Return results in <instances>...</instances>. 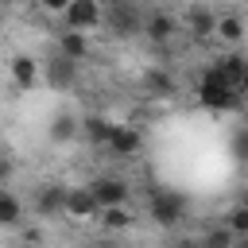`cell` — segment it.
I'll list each match as a JSON object with an SVG mask.
<instances>
[{
	"label": "cell",
	"instance_id": "cell-23",
	"mask_svg": "<svg viewBox=\"0 0 248 248\" xmlns=\"http://www.w3.org/2000/svg\"><path fill=\"white\" fill-rule=\"evenodd\" d=\"M236 155H244V159H248V124L236 132Z\"/></svg>",
	"mask_w": 248,
	"mask_h": 248
},
{
	"label": "cell",
	"instance_id": "cell-1",
	"mask_svg": "<svg viewBox=\"0 0 248 248\" xmlns=\"http://www.w3.org/2000/svg\"><path fill=\"white\" fill-rule=\"evenodd\" d=\"M194 93H198V105H202V108H209V112H236V108L244 105V97H240V93H236V89H232V85H229L213 66H205V70H202V78H198V89H194Z\"/></svg>",
	"mask_w": 248,
	"mask_h": 248
},
{
	"label": "cell",
	"instance_id": "cell-12",
	"mask_svg": "<svg viewBox=\"0 0 248 248\" xmlns=\"http://www.w3.org/2000/svg\"><path fill=\"white\" fill-rule=\"evenodd\" d=\"M8 70H12L16 89H35V85L43 81V62H39V58H31V54H12Z\"/></svg>",
	"mask_w": 248,
	"mask_h": 248
},
{
	"label": "cell",
	"instance_id": "cell-3",
	"mask_svg": "<svg viewBox=\"0 0 248 248\" xmlns=\"http://www.w3.org/2000/svg\"><path fill=\"white\" fill-rule=\"evenodd\" d=\"M101 23H105V4L97 0H70L62 8V31L85 35V31H97Z\"/></svg>",
	"mask_w": 248,
	"mask_h": 248
},
{
	"label": "cell",
	"instance_id": "cell-5",
	"mask_svg": "<svg viewBox=\"0 0 248 248\" xmlns=\"http://www.w3.org/2000/svg\"><path fill=\"white\" fill-rule=\"evenodd\" d=\"M31 209H35V217H62L66 213V186L62 182H43V186H35V198H31Z\"/></svg>",
	"mask_w": 248,
	"mask_h": 248
},
{
	"label": "cell",
	"instance_id": "cell-26",
	"mask_svg": "<svg viewBox=\"0 0 248 248\" xmlns=\"http://www.w3.org/2000/svg\"><path fill=\"white\" fill-rule=\"evenodd\" d=\"M236 205H244V209H248V190H244V194H240V202H236Z\"/></svg>",
	"mask_w": 248,
	"mask_h": 248
},
{
	"label": "cell",
	"instance_id": "cell-14",
	"mask_svg": "<svg viewBox=\"0 0 248 248\" xmlns=\"http://www.w3.org/2000/svg\"><path fill=\"white\" fill-rule=\"evenodd\" d=\"M46 136H50L54 143H70L74 136H81V120H78L74 112H54V116H50V128H46Z\"/></svg>",
	"mask_w": 248,
	"mask_h": 248
},
{
	"label": "cell",
	"instance_id": "cell-10",
	"mask_svg": "<svg viewBox=\"0 0 248 248\" xmlns=\"http://www.w3.org/2000/svg\"><path fill=\"white\" fill-rule=\"evenodd\" d=\"M43 81H46L50 89H58V93L74 89V81H78V62H70V58H62V54H54L50 62H43Z\"/></svg>",
	"mask_w": 248,
	"mask_h": 248
},
{
	"label": "cell",
	"instance_id": "cell-21",
	"mask_svg": "<svg viewBox=\"0 0 248 248\" xmlns=\"http://www.w3.org/2000/svg\"><path fill=\"white\" fill-rule=\"evenodd\" d=\"M236 244V236L225 229V225H217V229H209L205 236H198V248H232Z\"/></svg>",
	"mask_w": 248,
	"mask_h": 248
},
{
	"label": "cell",
	"instance_id": "cell-2",
	"mask_svg": "<svg viewBox=\"0 0 248 248\" xmlns=\"http://www.w3.org/2000/svg\"><path fill=\"white\" fill-rule=\"evenodd\" d=\"M186 209H190V202H186V194H178V190L159 186V190L147 194V217H151L159 229H174V225H182Z\"/></svg>",
	"mask_w": 248,
	"mask_h": 248
},
{
	"label": "cell",
	"instance_id": "cell-9",
	"mask_svg": "<svg viewBox=\"0 0 248 248\" xmlns=\"http://www.w3.org/2000/svg\"><path fill=\"white\" fill-rule=\"evenodd\" d=\"M140 147H143L140 128H132V124H112V136H108V143H105L108 155H116V159H132V155H140Z\"/></svg>",
	"mask_w": 248,
	"mask_h": 248
},
{
	"label": "cell",
	"instance_id": "cell-15",
	"mask_svg": "<svg viewBox=\"0 0 248 248\" xmlns=\"http://www.w3.org/2000/svg\"><path fill=\"white\" fill-rule=\"evenodd\" d=\"M213 35L221 39V43H229V46H236V43H244V35H248V23L240 19V16H217V27H213Z\"/></svg>",
	"mask_w": 248,
	"mask_h": 248
},
{
	"label": "cell",
	"instance_id": "cell-8",
	"mask_svg": "<svg viewBox=\"0 0 248 248\" xmlns=\"http://www.w3.org/2000/svg\"><path fill=\"white\" fill-rule=\"evenodd\" d=\"M213 70L244 97L248 93V54H236V50H229V54H221V58H213Z\"/></svg>",
	"mask_w": 248,
	"mask_h": 248
},
{
	"label": "cell",
	"instance_id": "cell-13",
	"mask_svg": "<svg viewBox=\"0 0 248 248\" xmlns=\"http://www.w3.org/2000/svg\"><path fill=\"white\" fill-rule=\"evenodd\" d=\"M174 31H182V27H178V19H174L170 12L155 8V12L143 16V35H147L151 43H167V39H174Z\"/></svg>",
	"mask_w": 248,
	"mask_h": 248
},
{
	"label": "cell",
	"instance_id": "cell-11",
	"mask_svg": "<svg viewBox=\"0 0 248 248\" xmlns=\"http://www.w3.org/2000/svg\"><path fill=\"white\" fill-rule=\"evenodd\" d=\"M178 27H186L194 39H209V35H213V27H217V12H213V8H205V4H190V8L182 12Z\"/></svg>",
	"mask_w": 248,
	"mask_h": 248
},
{
	"label": "cell",
	"instance_id": "cell-16",
	"mask_svg": "<svg viewBox=\"0 0 248 248\" xmlns=\"http://www.w3.org/2000/svg\"><path fill=\"white\" fill-rule=\"evenodd\" d=\"M81 136H85L93 147H105V143H108V136H112V120H108V116H101V112L81 116Z\"/></svg>",
	"mask_w": 248,
	"mask_h": 248
},
{
	"label": "cell",
	"instance_id": "cell-24",
	"mask_svg": "<svg viewBox=\"0 0 248 248\" xmlns=\"http://www.w3.org/2000/svg\"><path fill=\"white\" fill-rule=\"evenodd\" d=\"M170 248H198V236H178Z\"/></svg>",
	"mask_w": 248,
	"mask_h": 248
},
{
	"label": "cell",
	"instance_id": "cell-20",
	"mask_svg": "<svg viewBox=\"0 0 248 248\" xmlns=\"http://www.w3.org/2000/svg\"><path fill=\"white\" fill-rule=\"evenodd\" d=\"M143 81H147V89H151L155 97H170V93H174V78H170L167 70H147Z\"/></svg>",
	"mask_w": 248,
	"mask_h": 248
},
{
	"label": "cell",
	"instance_id": "cell-25",
	"mask_svg": "<svg viewBox=\"0 0 248 248\" xmlns=\"http://www.w3.org/2000/svg\"><path fill=\"white\" fill-rule=\"evenodd\" d=\"M89 248H116L112 240H101V244H89Z\"/></svg>",
	"mask_w": 248,
	"mask_h": 248
},
{
	"label": "cell",
	"instance_id": "cell-7",
	"mask_svg": "<svg viewBox=\"0 0 248 248\" xmlns=\"http://www.w3.org/2000/svg\"><path fill=\"white\" fill-rule=\"evenodd\" d=\"M89 190H93V198H97V205H101V209L128 205V182H124V178H116V174H101V178H93V182H89Z\"/></svg>",
	"mask_w": 248,
	"mask_h": 248
},
{
	"label": "cell",
	"instance_id": "cell-27",
	"mask_svg": "<svg viewBox=\"0 0 248 248\" xmlns=\"http://www.w3.org/2000/svg\"><path fill=\"white\" fill-rule=\"evenodd\" d=\"M0 19H4V4H0Z\"/></svg>",
	"mask_w": 248,
	"mask_h": 248
},
{
	"label": "cell",
	"instance_id": "cell-6",
	"mask_svg": "<svg viewBox=\"0 0 248 248\" xmlns=\"http://www.w3.org/2000/svg\"><path fill=\"white\" fill-rule=\"evenodd\" d=\"M97 213H101V205H97L89 182L85 186H66V213L62 217H70V221H97Z\"/></svg>",
	"mask_w": 248,
	"mask_h": 248
},
{
	"label": "cell",
	"instance_id": "cell-22",
	"mask_svg": "<svg viewBox=\"0 0 248 248\" xmlns=\"http://www.w3.org/2000/svg\"><path fill=\"white\" fill-rule=\"evenodd\" d=\"M232 236H248V209L244 205H232L229 213H225V221H221Z\"/></svg>",
	"mask_w": 248,
	"mask_h": 248
},
{
	"label": "cell",
	"instance_id": "cell-17",
	"mask_svg": "<svg viewBox=\"0 0 248 248\" xmlns=\"http://www.w3.org/2000/svg\"><path fill=\"white\" fill-rule=\"evenodd\" d=\"M58 54L70 58V62H81L89 54V35H78V31H58Z\"/></svg>",
	"mask_w": 248,
	"mask_h": 248
},
{
	"label": "cell",
	"instance_id": "cell-4",
	"mask_svg": "<svg viewBox=\"0 0 248 248\" xmlns=\"http://www.w3.org/2000/svg\"><path fill=\"white\" fill-rule=\"evenodd\" d=\"M143 8L140 4H132V0H116V4H108L105 8V27L112 31V35H120V39H132V35H140L143 31Z\"/></svg>",
	"mask_w": 248,
	"mask_h": 248
},
{
	"label": "cell",
	"instance_id": "cell-18",
	"mask_svg": "<svg viewBox=\"0 0 248 248\" xmlns=\"http://www.w3.org/2000/svg\"><path fill=\"white\" fill-rule=\"evenodd\" d=\"M97 221H101V229H105V232H128V229H132V213H128V205L101 209V213H97Z\"/></svg>",
	"mask_w": 248,
	"mask_h": 248
},
{
	"label": "cell",
	"instance_id": "cell-19",
	"mask_svg": "<svg viewBox=\"0 0 248 248\" xmlns=\"http://www.w3.org/2000/svg\"><path fill=\"white\" fill-rule=\"evenodd\" d=\"M19 217H23L19 198H16L12 190H0V225H4V229H12V225H19Z\"/></svg>",
	"mask_w": 248,
	"mask_h": 248
}]
</instances>
